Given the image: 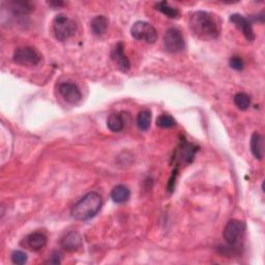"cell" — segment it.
I'll return each instance as SVG.
<instances>
[{
    "instance_id": "1",
    "label": "cell",
    "mask_w": 265,
    "mask_h": 265,
    "mask_svg": "<svg viewBox=\"0 0 265 265\" xmlns=\"http://www.w3.org/2000/svg\"><path fill=\"white\" fill-rule=\"evenodd\" d=\"M190 29L196 38L203 41L216 39L221 32V23L217 16L209 11L198 10L190 15Z\"/></svg>"
},
{
    "instance_id": "2",
    "label": "cell",
    "mask_w": 265,
    "mask_h": 265,
    "mask_svg": "<svg viewBox=\"0 0 265 265\" xmlns=\"http://www.w3.org/2000/svg\"><path fill=\"white\" fill-rule=\"evenodd\" d=\"M102 205L101 196L96 192H90L73 206L71 214L77 221H88L99 213Z\"/></svg>"
},
{
    "instance_id": "3",
    "label": "cell",
    "mask_w": 265,
    "mask_h": 265,
    "mask_svg": "<svg viewBox=\"0 0 265 265\" xmlns=\"http://www.w3.org/2000/svg\"><path fill=\"white\" fill-rule=\"evenodd\" d=\"M52 28L56 40L64 42L74 36L77 30V25L72 19L65 15H57L53 20Z\"/></svg>"
},
{
    "instance_id": "4",
    "label": "cell",
    "mask_w": 265,
    "mask_h": 265,
    "mask_svg": "<svg viewBox=\"0 0 265 265\" xmlns=\"http://www.w3.org/2000/svg\"><path fill=\"white\" fill-rule=\"evenodd\" d=\"M132 37L137 41H142L147 44H154L158 40L156 28L144 21H137L131 28Z\"/></svg>"
},
{
    "instance_id": "5",
    "label": "cell",
    "mask_w": 265,
    "mask_h": 265,
    "mask_svg": "<svg viewBox=\"0 0 265 265\" xmlns=\"http://www.w3.org/2000/svg\"><path fill=\"white\" fill-rule=\"evenodd\" d=\"M13 60L17 64L24 65V66H33L38 65L41 60V54L32 47H22L16 49L14 52Z\"/></svg>"
},
{
    "instance_id": "6",
    "label": "cell",
    "mask_w": 265,
    "mask_h": 265,
    "mask_svg": "<svg viewBox=\"0 0 265 265\" xmlns=\"http://www.w3.org/2000/svg\"><path fill=\"white\" fill-rule=\"evenodd\" d=\"M246 226L238 220H231L225 226L223 237L230 247H235L243 237Z\"/></svg>"
},
{
    "instance_id": "7",
    "label": "cell",
    "mask_w": 265,
    "mask_h": 265,
    "mask_svg": "<svg viewBox=\"0 0 265 265\" xmlns=\"http://www.w3.org/2000/svg\"><path fill=\"white\" fill-rule=\"evenodd\" d=\"M164 47L169 53H179L184 49V39L177 28H169L164 36Z\"/></svg>"
},
{
    "instance_id": "8",
    "label": "cell",
    "mask_w": 265,
    "mask_h": 265,
    "mask_svg": "<svg viewBox=\"0 0 265 265\" xmlns=\"http://www.w3.org/2000/svg\"><path fill=\"white\" fill-rule=\"evenodd\" d=\"M60 96L65 102L70 104H77L82 99V94L79 87L72 82H63L58 87Z\"/></svg>"
},
{
    "instance_id": "9",
    "label": "cell",
    "mask_w": 265,
    "mask_h": 265,
    "mask_svg": "<svg viewBox=\"0 0 265 265\" xmlns=\"http://www.w3.org/2000/svg\"><path fill=\"white\" fill-rule=\"evenodd\" d=\"M123 50H124L123 44L120 42L115 46V48L112 50L111 58L117 64L118 68L121 72H128L131 68V62L128 57H126V55L124 54Z\"/></svg>"
},
{
    "instance_id": "10",
    "label": "cell",
    "mask_w": 265,
    "mask_h": 265,
    "mask_svg": "<svg viewBox=\"0 0 265 265\" xmlns=\"http://www.w3.org/2000/svg\"><path fill=\"white\" fill-rule=\"evenodd\" d=\"M230 21H231L233 24L243 32L245 38L248 41H254L255 40V34L253 31L251 23L249 22L248 19H246L244 16H241L239 14H233L230 16Z\"/></svg>"
},
{
    "instance_id": "11",
    "label": "cell",
    "mask_w": 265,
    "mask_h": 265,
    "mask_svg": "<svg viewBox=\"0 0 265 265\" xmlns=\"http://www.w3.org/2000/svg\"><path fill=\"white\" fill-rule=\"evenodd\" d=\"M60 246L66 252H76L82 247V237L78 232L71 231L61 238Z\"/></svg>"
},
{
    "instance_id": "12",
    "label": "cell",
    "mask_w": 265,
    "mask_h": 265,
    "mask_svg": "<svg viewBox=\"0 0 265 265\" xmlns=\"http://www.w3.org/2000/svg\"><path fill=\"white\" fill-rule=\"evenodd\" d=\"M47 236L42 232H34L27 235L24 239L25 246L32 251H40L47 245Z\"/></svg>"
},
{
    "instance_id": "13",
    "label": "cell",
    "mask_w": 265,
    "mask_h": 265,
    "mask_svg": "<svg viewBox=\"0 0 265 265\" xmlns=\"http://www.w3.org/2000/svg\"><path fill=\"white\" fill-rule=\"evenodd\" d=\"M197 152V147L189 144L188 142H183L180 145V149H177L175 159H179L180 162H183L186 164L192 163V160L195 157V153Z\"/></svg>"
},
{
    "instance_id": "14",
    "label": "cell",
    "mask_w": 265,
    "mask_h": 265,
    "mask_svg": "<svg viewBox=\"0 0 265 265\" xmlns=\"http://www.w3.org/2000/svg\"><path fill=\"white\" fill-rule=\"evenodd\" d=\"M251 152L257 159H263L264 154V139L259 133H254L251 137Z\"/></svg>"
},
{
    "instance_id": "15",
    "label": "cell",
    "mask_w": 265,
    "mask_h": 265,
    "mask_svg": "<svg viewBox=\"0 0 265 265\" xmlns=\"http://www.w3.org/2000/svg\"><path fill=\"white\" fill-rule=\"evenodd\" d=\"M8 7L11 11H13L14 15H19V16L28 15L34 9L32 3H30L29 1H17V0L9 1Z\"/></svg>"
},
{
    "instance_id": "16",
    "label": "cell",
    "mask_w": 265,
    "mask_h": 265,
    "mask_svg": "<svg viewBox=\"0 0 265 265\" xmlns=\"http://www.w3.org/2000/svg\"><path fill=\"white\" fill-rule=\"evenodd\" d=\"M131 197V191L123 184L115 187L111 192V198L115 203L122 204L128 201Z\"/></svg>"
},
{
    "instance_id": "17",
    "label": "cell",
    "mask_w": 265,
    "mask_h": 265,
    "mask_svg": "<svg viewBox=\"0 0 265 265\" xmlns=\"http://www.w3.org/2000/svg\"><path fill=\"white\" fill-rule=\"evenodd\" d=\"M108 24H109L108 19L105 16H97L91 20L90 28L91 31L94 32V34H96L98 37H101L107 31Z\"/></svg>"
},
{
    "instance_id": "18",
    "label": "cell",
    "mask_w": 265,
    "mask_h": 265,
    "mask_svg": "<svg viewBox=\"0 0 265 265\" xmlns=\"http://www.w3.org/2000/svg\"><path fill=\"white\" fill-rule=\"evenodd\" d=\"M107 126L108 129L113 133H118L123 130L124 122L121 117V115L118 113H113L107 119Z\"/></svg>"
},
{
    "instance_id": "19",
    "label": "cell",
    "mask_w": 265,
    "mask_h": 265,
    "mask_svg": "<svg viewBox=\"0 0 265 265\" xmlns=\"http://www.w3.org/2000/svg\"><path fill=\"white\" fill-rule=\"evenodd\" d=\"M152 122V112L149 110H142L138 113L137 124L141 131H147Z\"/></svg>"
},
{
    "instance_id": "20",
    "label": "cell",
    "mask_w": 265,
    "mask_h": 265,
    "mask_svg": "<svg viewBox=\"0 0 265 265\" xmlns=\"http://www.w3.org/2000/svg\"><path fill=\"white\" fill-rule=\"evenodd\" d=\"M156 7H157V9L159 11H160V13L166 15L169 18L174 19V18H177L179 16V10L176 7L171 6L168 1L158 2L157 5H156Z\"/></svg>"
},
{
    "instance_id": "21",
    "label": "cell",
    "mask_w": 265,
    "mask_h": 265,
    "mask_svg": "<svg viewBox=\"0 0 265 265\" xmlns=\"http://www.w3.org/2000/svg\"><path fill=\"white\" fill-rule=\"evenodd\" d=\"M234 104L239 110H247L251 105V98L245 92H238L234 96Z\"/></svg>"
},
{
    "instance_id": "22",
    "label": "cell",
    "mask_w": 265,
    "mask_h": 265,
    "mask_svg": "<svg viewBox=\"0 0 265 265\" xmlns=\"http://www.w3.org/2000/svg\"><path fill=\"white\" fill-rule=\"evenodd\" d=\"M157 125L160 129H171L176 125V121L169 114H160L157 119Z\"/></svg>"
},
{
    "instance_id": "23",
    "label": "cell",
    "mask_w": 265,
    "mask_h": 265,
    "mask_svg": "<svg viewBox=\"0 0 265 265\" xmlns=\"http://www.w3.org/2000/svg\"><path fill=\"white\" fill-rule=\"evenodd\" d=\"M11 261L17 265L25 264L27 262V255L22 251H15L13 254H11Z\"/></svg>"
},
{
    "instance_id": "24",
    "label": "cell",
    "mask_w": 265,
    "mask_h": 265,
    "mask_svg": "<svg viewBox=\"0 0 265 265\" xmlns=\"http://www.w3.org/2000/svg\"><path fill=\"white\" fill-rule=\"evenodd\" d=\"M229 63H230V66H231L235 71H241L245 66L244 60L241 59L239 56H232L229 60Z\"/></svg>"
},
{
    "instance_id": "25",
    "label": "cell",
    "mask_w": 265,
    "mask_h": 265,
    "mask_svg": "<svg viewBox=\"0 0 265 265\" xmlns=\"http://www.w3.org/2000/svg\"><path fill=\"white\" fill-rule=\"evenodd\" d=\"M177 173H178V170H177V168H175L174 171H173V173H172L171 179L169 180V184H168V190L170 192H172V191H173V189H174V184H175V179H176Z\"/></svg>"
},
{
    "instance_id": "26",
    "label": "cell",
    "mask_w": 265,
    "mask_h": 265,
    "mask_svg": "<svg viewBox=\"0 0 265 265\" xmlns=\"http://www.w3.org/2000/svg\"><path fill=\"white\" fill-rule=\"evenodd\" d=\"M61 262V259H60V254L59 253H53V254L50 256L49 260L47 261V263H50V264H59Z\"/></svg>"
},
{
    "instance_id": "27",
    "label": "cell",
    "mask_w": 265,
    "mask_h": 265,
    "mask_svg": "<svg viewBox=\"0 0 265 265\" xmlns=\"http://www.w3.org/2000/svg\"><path fill=\"white\" fill-rule=\"evenodd\" d=\"M49 4L51 6H61V5H63V2L62 1H50Z\"/></svg>"
}]
</instances>
